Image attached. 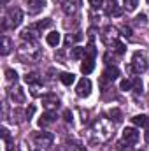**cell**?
Segmentation results:
<instances>
[{
  "mask_svg": "<svg viewBox=\"0 0 149 151\" xmlns=\"http://www.w3.org/2000/svg\"><path fill=\"white\" fill-rule=\"evenodd\" d=\"M109 2H111L112 5H116V4H114V2H116V0H109Z\"/></svg>",
  "mask_w": 149,
  "mask_h": 151,
  "instance_id": "7bdbcfd3",
  "label": "cell"
},
{
  "mask_svg": "<svg viewBox=\"0 0 149 151\" xmlns=\"http://www.w3.org/2000/svg\"><path fill=\"white\" fill-rule=\"evenodd\" d=\"M9 97H11V100L14 104H23L27 100V95H25V91H23L21 86H12L9 90Z\"/></svg>",
  "mask_w": 149,
  "mask_h": 151,
  "instance_id": "ba28073f",
  "label": "cell"
},
{
  "mask_svg": "<svg viewBox=\"0 0 149 151\" xmlns=\"http://www.w3.org/2000/svg\"><path fill=\"white\" fill-rule=\"evenodd\" d=\"M109 14H112V16H121V14H123V11H121L119 7H116V5H112V9L109 11Z\"/></svg>",
  "mask_w": 149,
  "mask_h": 151,
  "instance_id": "e575fe53",
  "label": "cell"
},
{
  "mask_svg": "<svg viewBox=\"0 0 149 151\" xmlns=\"http://www.w3.org/2000/svg\"><path fill=\"white\" fill-rule=\"evenodd\" d=\"M111 37L114 39V42L117 40V30H116L114 27H107L105 32H104V35H102V39H104L105 44H111Z\"/></svg>",
  "mask_w": 149,
  "mask_h": 151,
  "instance_id": "4fadbf2b",
  "label": "cell"
},
{
  "mask_svg": "<svg viewBox=\"0 0 149 151\" xmlns=\"http://www.w3.org/2000/svg\"><path fill=\"white\" fill-rule=\"evenodd\" d=\"M63 118H65V121H72V113L70 111H65L63 113Z\"/></svg>",
  "mask_w": 149,
  "mask_h": 151,
  "instance_id": "f35d334b",
  "label": "cell"
},
{
  "mask_svg": "<svg viewBox=\"0 0 149 151\" xmlns=\"http://www.w3.org/2000/svg\"><path fill=\"white\" fill-rule=\"evenodd\" d=\"M82 56H84V47H72V51H70L72 60H81Z\"/></svg>",
  "mask_w": 149,
  "mask_h": 151,
  "instance_id": "603a6c76",
  "label": "cell"
},
{
  "mask_svg": "<svg viewBox=\"0 0 149 151\" xmlns=\"http://www.w3.org/2000/svg\"><path fill=\"white\" fill-rule=\"evenodd\" d=\"M60 81H62L65 86H70V84H74L75 76L72 74V72H63V74L60 76Z\"/></svg>",
  "mask_w": 149,
  "mask_h": 151,
  "instance_id": "e0dca14e",
  "label": "cell"
},
{
  "mask_svg": "<svg viewBox=\"0 0 149 151\" xmlns=\"http://www.w3.org/2000/svg\"><path fill=\"white\" fill-rule=\"evenodd\" d=\"M39 88H40V83L32 84V95H39Z\"/></svg>",
  "mask_w": 149,
  "mask_h": 151,
  "instance_id": "8d00e7d4",
  "label": "cell"
},
{
  "mask_svg": "<svg viewBox=\"0 0 149 151\" xmlns=\"http://www.w3.org/2000/svg\"><path fill=\"white\" fill-rule=\"evenodd\" d=\"M60 34L58 32H51V34H47V37H46V42L49 44V46H53V47H56L58 44H60Z\"/></svg>",
  "mask_w": 149,
  "mask_h": 151,
  "instance_id": "2e32d148",
  "label": "cell"
},
{
  "mask_svg": "<svg viewBox=\"0 0 149 151\" xmlns=\"http://www.w3.org/2000/svg\"><path fill=\"white\" fill-rule=\"evenodd\" d=\"M75 93H77V97L86 99V97L91 93V81H90L88 77H82V79L77 83V86H75Z\"/></svg>",
  "mask_w": 149,
  "mask_h": 151,
  "instance_id": "5b68a950",
  "label": "cell"
},
{
  "mask_svg": "<svg viewBox=\"0 0 149 151\" xmlns=\"http://www.w3.org/2000/svg\"><path fill=\"white\" fill-rule=\"evenodd\" d=\"M123 139L133 144V142H137V139H139V132H137L135 128H130V127H128V128L123 130Z\"/></svg>",
  "mask_w": 149,
  "mask_h": 151,
  "instance_id": "7c38bea8",
  "label": "cell"
},
{
  "mask_svg": "<svg viewBox=\"0 0 149 151\" xmlns=\"http://www.w3.org/2000/svg\"><path fill=\"white\" fill-rule=\"evenodd\" d=\"M0 134H2V139H4V141H5V139H9V130H7L5 127L0 130Z\"/></svg>",
  "mask_w": 149,
  "mask_h": 151,
  "instance_id": "74e56055",
  "label": "cell"
},
{
  "mask_svg": "<svg viewBox=\"0 0 149 151\" xmlns=\"http://www.w3.org/2000/svg\"><path fill=\"white\" fill-rule=\"evenodd\" d=\"M148 116L146 114H137V116H133L132 118V123L133 125H137V127H146V123H148Z\"/></svg>",
  "mask_w": 149,
  "mask_h": 151,
  "instance_id": "d6986e66",
  "label": "cell"
},
{
  "mask_svg": "<svg viewBox=\"0 0 149 151\" xmlns=\"http://www.w3.org/2000/svg\"><path fill=\"white\" fill-rule=\"evenodd\" d=\"M132 90H133L135 93H142V81H140L139 77L133 79V83H132Z\"/></svg>",
  "mask_w": 149,
  "mask_h": 151,
  "instance_id": "4316f807",
  "label": "cell"
},
{
  "mask_svg": "<svg viewBox=\"0 0 149 151\" xmlns=\"http://www.w3.org/2000/svg\"><path fill=\"white\" fill-rule=\"evenodd\" d=\"M34 141L37 142V146H44V148H49L53 144V135L49 132H37L34 135Z\"/></svg>",
  "mask_w": 149,
  "mask_h": 151,
  "instance_id": "9c48e42d",
  "label": "cell"
},
{
  "mask_svg": "<svg viewBox=\"0 0 149 151\" xmlns=\"http://www.w3.org/2000/svg\"><path fill=\"white\" fill-rule=\"evenodd\" d=\"M5 19L9 21V25H11L12 28L19 27V25H21V21H23V12H21V9H19V7H11V9L7 11Z\"/></svg>",
  "mask_w": 149,
  "mask_h": 151,
  "instance_id": "277c9868",
  "label": "cell"
},
{
  "mask_svg": "<svg viewBox=\"0 0 149 151\" xmlns=\"http://www.w3.org/2000/svg\"><path fill=\"white\" fill-rule=\"evenodd\" d=\"M34 113H35V106H30V107L27 109V119H30V118L34 116Z\"/></svg>",
  "mask_w": 149,
  "mask_h": 151,
  "instance_id": "d590c367",
  "label": "cell"
},
{
  "mask_svg": "<svg viewBox=\"0 0 149 151\" xmlns=\"http://www.w3.org/2000/svg\"><path fill=\"white\" fill-rule=\"evenodd\" d=\"M146 142H149V119H148V123H146Z\"/></svg>",
  "mask_w": 149,
  "mask_h": 151,
  "instance_id": "60d3db41",
  "label": "cell"
},
{
  "mask_svg": "<svg viewBox=\"0 0 149 151\" xmlns=\"http://www.w3.org/2000/svg\"><path fill=\"white\" fill-rule=\"evenodd\" d=\"M7 2H9V0H2V4H4V5H7Z\"/></svg>",
  "mask_w": 149,
  "mask_h": 151,
  "instance_id": "b9f144b4",
  "label": "cell"
},
{
  "mask_svg": "<svg viewBox=\"0 0 149 151\" xmlns=\"http://www.w3.org/2000/svg\"><path fill=\"white\" fill-rule=\"evenodd\" d=\"M123 35H126V37H130V35H132V30H130L128 27H125V28H123Z\"/></svg>",
  "mask_w": 149,
  "mask_h": 151,
  "instance_id": "ab89813d",
  "label": "cell"
},
{
  "mask_svg": "<svg viewBox=\"0 0 149 151\" xmlns=\"http://www.w3.org/2000/svg\"><path fill=\"white\" fill-rule=\"evenodd\" d=\"M32 151H39V150H32Z\"/></svg>",
  "mask_w": 149,
  "mask_h": 151,
  "instance_id": "ee69618b",
  "label": "cell"
},
{
  "mask_svg": "<svg viewBox=\"0 0 149 151\" xmlns=\"http://www.w3.org/2000/svg\"><path fill=\"white\" fill-rule=\"evenodd\" d=\"M11 47H12V42H11V39L4 35V39H2V51H0V53H2L4 56H5V55H9Z\"/></svg>",
  "mask_w": 149,
  "mask_h": 151,
  "instance_id": "44dd1931",
  "label": "cell"
},
{
  "mask_svg": "<svg viewBox=\"0 0 149 151\" xmlns=\"http://www.w3.org/2000/svg\"><path fill=\"white\" fill-rule=\"evenodd\" d=\"M62 7H63V12L65 14H74L75 11H77V5H75L72 0H65Z\"/></svg>",
  "mask_w": 149,
  "mask_h": 151,
  "instance_id": "ac0fdd59",
  "label": "cell"
},
{
  "mask_svg": "<svg viewBox=\"0 0 149 151\" xmlns=\"http://www.w3.org/2000/svg\"><path fill=\"white\" fill-rule=\"evenodd\" d=\"M23 119H27V111H23V109H14L12 111V121L21 123Z\"/></svg>",
  "mask_w": 149,
  "mask_h": 151,
  "instance_id": "ffe728a7",
  "label": "cell"
},
{
  "mask_svg": "<svg viewBox=\"0 0 149 151\" xmlns=\"http://www.w3.org/2000/svg\"><path fill=\"white\" fill-rule=\"evenodd\" d=\"M111 118L112 119H114V121H121V119H123V114H121V111H119V109H111Z\"/></svg>",
  "mask_w": 149,
  "mask_h": 151,
  "instance_id": "f546056e",
  "label": "cell"
},
{
  "mask_svg": "<svg viewBox=\"0 0 149 151\" xmlns=\"http://www.w3.org/2000/svg\"><path fill=\"white\" fill-rule=\"evenodd\" d=\"M123 4H125L126 11H135L137 5H139V0H123Z\"/></svg>",
  "mask_w": 149,
  "mask_h": 151,
  "instance_id": "cb8c5ba5",
  "label": "cell"
},
{
  "mask_svg": "<svg viewBox=\"0 0 149 151\" xmlns=\"http://www.w3.org/2000/svg\"><path fill=\"white\" fill-rule=\"evenodd\" d=\"M88 2H90V5H91L93 9H100L102 4H104V0H88Z\"/></svg>",
  "mask_w": 149,
  "mask_h": 151,
  "instance_id": "836d02e7",
  "label": "cell"
},
{
  "mask_svg": "<svg viewBox=\"0 0 149 151\" xmlns=\"http://www.w3.org/2000/svg\"><path fill=\"white\" fill-rule=\"evenodd\" d=\"M51 25H53V19H51V18H46V19H42V21L37 23V28L39 30H44V28H47V27H51Z\"/></svg>",
  "mask_w": 149,
  "mask_h": 151,
  "instance_id": "83f0119b",
  "label": "cell"
},
{
  "mask_svg": "<svg viewBox=\"0 0 149 151\" xmlns=\"http://www.w3.org/2000/svg\"><path fill=\"white\" fill-rule=\"evenodd\" d=\"M27 5L28 14H39L44 7H46V0H23Z\"/></svg>",
  "mask_w": 149,
  "mask_h": 151,
  "instance_id": "52a82bcc",
  "label": "cell"
},
{
  "mask_svg": "<svg viewBox=\"0 0 149 151\" xmlns=\"http://www.w3.org/2000/svg\"><path fill=\"white\" fill-rule=\"evenodd\" d=\"M18 56L23 62H37L40 58V49L37 47V44L28 42V44H21L18 49Z\"/></svg>",
  "mask_w": 149,
  "mask_h": 151,
  "instance_id": "7a4b0ae2",
  "label": "cell"
},
{
  "mask_svg": "<svg viewBox=\"0 0 149 151\" xmlns=\"http://www.w3.org/2000/svg\"><path fill=\"white\" fill-rule=\"evenodd\" d=\"M93 69H95V62H93V58H84V62L81 63V72L86 76V74H90Z\"/></svg>",
  "mask_w": 149,
  "mask_h": 151,
  "instance_id": "9a60e30c",
  "label": "cell"
},
{
  "mask_svg": "<svg viewBox=\"0 0 149 151\" xmlns=\"http://www.w3.org/2000/svg\"><path fill=\"white\" fill-rule=\"evenodd\" d=\"M148 2H149V0H148Z\"/></svg>",
  "mask_w": 149,
  "mask_h": 151,
  "instance_id": "f6af8a7d",
  "label": "cell"
},
{
  "mask_svg": "<svg viewBox=\"0 0 149 151\" xmlns=\"http://www.w3.org/2000/svg\"><path fill=\"white\" fill-rule=\"evenodd\" d=\"M125 49H126V47H125V44H123V42H119V40H116V42H114V51H116V53H119V55H121V53H125Z\"/></svg>",
  "mask_w": 149,
  "mask_h": 151,
  "instance_id": "1f68e13d",
  "label": "cell"
},
{
  "mask_svg": "<svg viewBox=\"0 0 149 151\" xmlns=\"http://www.w3.org/2000/svg\"><path fill=\"white\" fill-rule=\"evenodd\" d=\"M25 81L28 84H35V83H39V74L37 72H30V74L25 76Z\"/></svg>",
  "mask_w": 149,
  "mask_h": 151,
  "instance_id": "484cf974",
  "label": "cell"
},
{
  "mask_svg": "<svg viewBox=\"0 0 149 151\" xmlns=\"http://www.w3.org/2000/svg\"><path fill=\"white\" fill-rule=\"evenodd\" d=\"M5 77H7V81H18V74H16V70H12V69H7L5 70Z\"/></svg>",
  "mask_w": 149,
  "mask_h": 151,
  "instance_id": "f1b7e54d",
  "label": "cell"
},
{
  "mask_svg": "<svg viewBox=\"0 0 149 151\" xmlns=\"http://www.w3.org/2000/svg\"><path fill=\"white\" fill-rule=\"evenodd\" d=\"M95 55H97L95 44H93V42H90V44L84 47V56H86V58H95Z\"/></svg>",
  "mask_w": 149,
  "mask_h": 151,
  "instance_id": "7402d4cb",
  "label": "cell"
},
{
  "mask_svg": "<svg viewBox=\"0 0 149 151\" xmlns=\"http://www.w3.org/2000/svg\"><path fill=\"white\" fill-rule=\"evenodd\" d=\"M135 23H137V25H142V27H146V25H148V16H146V14H140V16H137V18H135Z\"/></svg>",
  "mask_w": 149,
  "mask_h": 151,
  "instance_id": "4dcf8cb0",
  "label": "cell"
},
{
  "mask_svg": "<svg viewBox=\"0 0 149 151\" xmlns=\"http://www.w3.org/2000/svg\"><path fill=\"white\" fill-rule=\"evenodd\" d=\"M132 70L135 74H140V72H146L148 70V58H146L144 53L137 51L133 55V58H132Z\"/></svg>",
  "mask_w": 149,
  "mask_h": 151,
  "instance_id": "3957f363",
  "label": "cell"
},
{
  "mask_svg": "<svg viewBox=\"0 0 149 151\" xmlns=\"http://www.w3.org/2000/svg\"><path fill=\"white\" fill-rule=\"evenodd\" d=\"M37 35H39L37 25H35V27H28V28H25V30L21 32V39H23V40H28V42H32L34 39H37Z\"/></svg>",
  "mask_w": 149,
  "mask_h": 151,
  "instance_id": "8fae6325",
  "label": "cell"
},
{
  "mask_svg": "<svg viewBox=\"0 0 149 151\" xmlns=\"http://www.w3.org/2000/svg\"><path fill=\"white\" fill-rule=\"evenodd\" d=\"M119 88H121L123 91H126V90H132V83H130L128 79H123V81H121V84H119Z\"/></svg>",
  "mask_w": 149,
  "mask_h": 151,
  "instance_id": "d6a6232c",
  "label": "cell"
},
{
  "mask_svg": "<svg viewBox=\"0 0 149 151\" xmlns=\"http://www.w3.org/2000/svg\"><path fill=\"white\" fill-rule=\"evenodd\" d=\"M117 150H119V151H132L133 148H132V142H128V141H125V139H123V141H119V142H117Z\"/></svg>",
  "mask_w": 149,
  "mask_h": 151,
  "instance_id": "d4e9b609",
  "label": "cell"
},
{
  "mask_svg": "<svg viewBox=\"0 0 149 151\" xmlns=\"http://www.w3.org/2000/svg\"><path fill=\"white\" fill-rule=\"evenodd\" d=\"M42 106L47 111H53L60 106V99L56 97V93H46V95H42Z\"/></svg>",
  "mask_w": 149,
  "mask_h": 151,
  "instance_id": "8992f818",
  "label": "cell"
},
{
  "mask_svg": "<svg viewBox=\"0 0 149 151\" xmlns=\"http://www.w3.org/2000/svg\"><path fill=\"white\" fill-rule=\"evenodd\" d=\"M111 135H112V127H111V123L107 119H104V118H98L91 125V128H90V141L91 142L102 144V142L109 141Z\"/></svg>",
  "mask_w": 149,
  "mask_h": 151,
  "instance_id": "6da1fadb",
  "label": "cell"
},
{
  "mask_svg": "<svg viewBox=\"0 0 149 151\" xmlns=\"http://www.w3.org/2000/svg\"><path fill=\"white\" fill-rule=\"evenodd\" d=\"M117 76H119V69L117 67H114V65H109L105 70H104V79H109V81H114V79H117Z\"/></svg>",
  "mask_w": 149,
  "mask_h": 151,
  "instance_id": "5bb4252c",
  "label": "cell"
},
{
  "mask_svg": "<svg viewBox=\"0 0 149 151\" xmlns=\"http://www.w3.org/2000/svg\"><path fill=\"white\" fill-rule=\"evenodd\" d=\"M56 113H53V111H46V113L42 114L40 118H39V127H49V125H53L54 121H56Z\"/></svg>",
  "mask_w": 149,
  "mask_h": 151,
  "instance_id": "30bf717a",
  "label": "cell"
}]
</instances>
